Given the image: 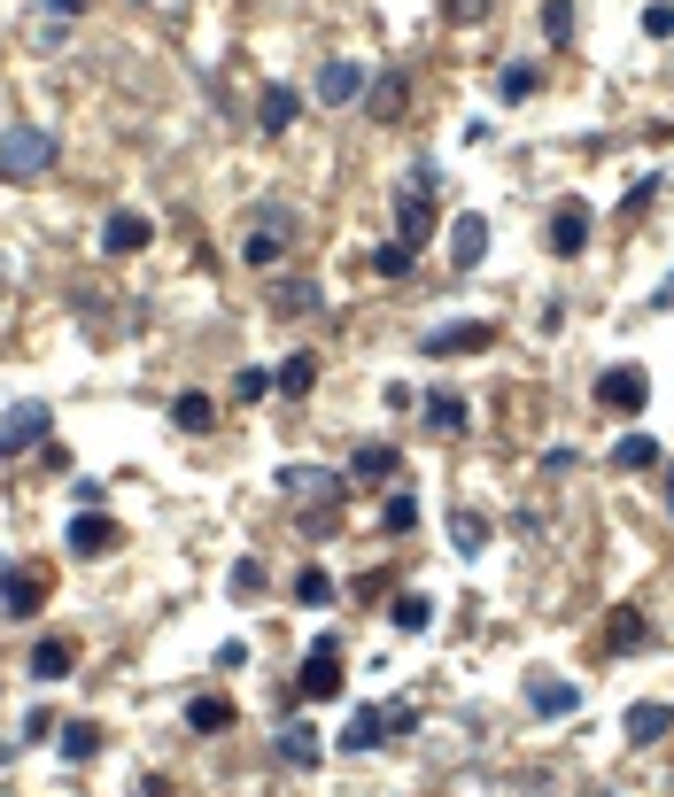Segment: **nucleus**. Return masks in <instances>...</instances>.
Wrapping results in <instances>:
<instances>
[{
  "label": "nucleus",
  "instance_id": "1",
  "mask_svg": "<svg viewBox=\"0 0 674 797\" xmlns=\"http://www.w3.org/2000/svg\"><path fill=\"white\" fill-rule=\"evenodd\" d=\"M47 170H55V132H47V125H8V132H0V178L31 186V178H47Z\"/></svg>",
  "mask_w": 674,
  "mask_h": 797
},
{
  "label": "nucleus",
  "instance_id": "2",
  "mask_svg": "<svg viewBox=\"0 0 674 797\" xmlns=\"http://www.w3.org/2000/svg\"><path fill=\"white\" fill-rule=\"evenodd\" d=\"M295 697H303V705H334L341 697V642L334 636H319L311 658L295 666Z\"/></svg>",
  "mask_w": 674,
  "mask_h": 797
},
{
  "label": "nucleus",
  "instance_id": "3",
  "mask_svg": "<svg viewBox=\"0 0 674 797\" xmlns=\"http://www.w3.org/2000/svg\"><path fill=\"white\" fill-rule=\"evenodd\" d=\"M652 403V372L644 364H613L605 380H597V411H613V419H636Z\"/></svg>",
  "mask_w": 674,
  "mask_h": 797
},
{
  "label": "nucleus",
  "instance_id": "4",
  "mask_svg": "<svg viewBox=\"0 0 674 797\" xmlns=\"http://www.w3.org/2000/svg\"><path fill=\"white\" fill-rule=\"evenodd\" d=\"M489 341H497V325H489V318H450V325H434L419 348H427V356H481Z\"/></svg>",
  "mask_w": 674,
  "mask_h": 797
},
{
  "label": "nucleus",
  "instance_id": "5",
  "mask_svg": "<svg viewBox=\"0 0 674 797\" xmlns=\"http://www.w3.org/2000/svg\"><path fill=\"white\" fill-rule=\"evenodd\" d=\"M280 488H287V495H311V503H319V534H334V503H341V480L334 473H319V465H287Z\"/></svg>",
  "mask_w": 674,
  "mask_h": 797
},
{
  "label": "nucleus",
  "instance_id": "6",
  "mask_svg": "<svg viewBox=\"0 0 674 797\" xmlns=\"http://www.w3.org/2000/svg\"><path fill=\"white\" fill-rule=\"evenodd\" d=\"M287 240H295V217H287V209H256V233L241 240V256H248V264H280Z\"/></svg>",
  "mask_w": 674,
  "mask_h": 797
},
{
  "label": "nucleus",
  "instance_id": "7",
  "mask_svg": "<svg viewBox=\"0 0 674 797\" xmlns=\"http://www.w3.org/2000/svg\"><path fill=\"white\" fill-rule=\"evenodd\" d=\"M62 542H70V558H109V550H117V519L86 503V511L70 519V534H62Z\"/></svg>",
  "mask_w": 674,
  "mask_h": 797
},
{
  "label": "nucleus",
  "instance_id": "8",
  "mask_svg": "<svg viewBox=\"0 0 674 797\" xmlns=\"http://www.w3.org/2000/svg\"><path fill=\"white\" fill-rule=\"evenodd\" d=\"M39 604H47V573H39V565H8V581H0V612L31 620Z\"/></svg>",
  "mask_w": 674,
  "mask_h": 797
},
{
  "label": "nucleus",
  "instance_id": "9",
  "mask_svg": "<svg viewBox=\"0 0 674 797\" xmlns=\"http://www.w3.org/2000/svg\"><path fill=\"white\" fill-rule=\"evenodd\" d=\"M589 248V201H558L550 209V256H582Z\"/></svg>",
  "mask_w": 674,
  "mask_h": 797
},
{
  "label": "nucleus",
  "instance_id": "10",
  "mask_svg": "<svg viewBox=\"0 0 674 797\" xmlns=\"http://www.w3.org/2000/svg\"><path fill=\"white\" fill-rule=\"evenodd\" d=\"M148 240H156V225H148L140 209H117V217L101 225V248H109V256H140Z\"/></svg>",
  "mask_w": 674,
  "mask_h": 797
},
{
  "label": "nucleus",
  "instance_id": "11",
  "mask_svg": "<svg viewBox=\"0 0 674 797\" xmlns=\"http://www.w3.org/2000/svg\"><path fill=\"white\" fill-rule=\"evenodd\" d=\"M527 705H535L543 720H566V712L582 705V689H574V681H558V673H527Z\"/></svg>",
  "mask_w": 674,
  "mask_h": 797
},
{
  "label": "nucleus",
  "instance_id": "12",
  "mask_svg": "<svg viewBox=\"0 0 674 797\" xmlns=\"http://www.w3.org/2000/svg\"><path fill=\"white\" fill-rule=\"evenodd\" d=\"M356 94H364V62H349V55H334V62L319 70V101H326V109H349Z\"/></svg>",
  "mask_w": 674,
  "mask_h": 797
},
{
  "label": "nucleus",
  "instance_id": "13",
  "mask_svg": "<svg viewBox=\"0 0 674 797\" xmlns=\"http://www.w3.org/2000/svg\"><path fill=\"white\" fill-rule=\"evenodd\" d=\"M667 728H674V712L660 705V697H644V705H628V744H636V751H652V744H667Z\"/></svg>",
  "mask_w": 674,
  "mask_h": 797
},
{
  "label": "nucleus",
  "instance_id": "14",
  "mask_svg": "<svg viewBox=\"0 0 674 797\" xmlns=\"http://www.w3.org/2000/svg\"><path fill=\"white\" fill-rule=\"evenodd\" d=\"M644 636H652V628H644V612H636V604H621V612L605 620V650H613V658H636Z\"/></svg>",
  "mask_w": 674,
  "mask_h": 797
},
{
  "label": "nucleus",
  "instance_id": "15",
  "mask_svg": "<svg viewBox=\"0 0 674 797\" xmlns=\"http://www.w3.org/2000/svg\"><path fill=\"white\" fill-rule=\"evenodd\" d=\"M481 248H489V217H458V225H450V264H458V272H473V264H481Z\"/></svg>",
  "mask_w": 674,
  "mask_h": 797
},
{
  "label": "nucleus",
  "instance_id": "16",
  "mask_svg": "<svg viewBox=\"0 0 674 797\" xmlns=\"http://www.w3.org/2000/svg\"><path fill=\"white\" fill-rule=\"evenodd\" d=\"M170 426H178V434H209V426H217V403H209L202 387H178V403H170Z\"/></svg>",
  "mask_w": 674,
  "mask_h": 797
},
{
  "label": "nucleus",
  "instance_id": "17",
  "mask_svg": "<svg viewBox=\"0 0 674 797\" xmlns=\"http://www.w3.org/2000/svg\"><path fill=\"white\" fill-rule=\"evenodd\" d=\"M31 673H39V681H62V673H78V642H70V636H47L39 650H31Z\"/></svg>",
  "mask_w": 674,
  "mask_h": 797
},
{
  "label": "nucleus",
  "instance_id": "18",
  "mask_svg": "<svg viewBox=\"0 0 674 797\" xmlns=\"http://www.w3.org/2000/svg\"><path fill=\"white\" fill-rule=\"evenodd\" d=\"M319 751H326V744H319L311 720H287V728H280V759H287V767H319Z\"/></svg>",
  "mask_w": 674,
  "mask_h": 797
},
{
  "label": "nucleus",
  "instance_id": "19",
  "mask_svg": "<svg viewBox=\"0 0 674 797\" xmlns=\"http://www.w3.org/2000/svg\"><path fill=\"white\" fill-rule=\"evenodd\" d=\"M419 194H427V186H403V201H395V240H403V248H411V240L434 225V209H427Z\"/></svg>",
  "mask_w": 674,
  "mask_h": 797
},
{
  "label": "nucleus",
  "instance_id": "20",
  "mask_svg": "<svg viewBox=\"0 0 674 797\" xmlns=\"http://www.w3.org/2000/svg\"><path fill=\"white\" fill-rule=\"evenodd\" d=\"M605 465H613V473H652V465H660V442H652V434H628V442H613Z\"/></svg>",
  "mask_w": 674,
  "mask_h": 797
},
{
  "label": "nucleus",
  "instance_id": "21",
  "mask_svg": "<svg viewBox=\"0 0 674 797\" xmlns=\"http://www.w3.org/2000/svg\"><path fill=\"white\" fill-rule=\"evenodd\" d=\"M380 736H388V705H364V712L341 728V751H372Z\"/></svg>",
  "mask_w": 674,
  "mask_h": 797
},
{
  "label": "nucleus",
  "instance_id": "22",
  "mask_svg": "<svg viewBox=\"0 0 674 797\" xmlns=\"http://www.w3.org/2000/svg\"><path fill=\"white\" fill-rule=\"evenodd\" d=\"M55 751H62L70 767H86V759L101 751V728H94V720H62V736H55Z\"/></svg>",
  "mask_w": 674,
  "mask_h": 797
},
{
  "label": "nucleus",
  "instance_id": "23",
  "mask_svg": "<svg viewBox=\"0 0 674 797\" xmlns=\"http://www.w3.org/2000/svg\"><path fill=\"white\" fill-rule=\"evenodd\" d=\"M287 597H295V604H311V612H326V604H334V573H326V565H303Z\"/></svg>",
  "mask_w": 674,
  "mask_h": 797
},
{
  "label": "nucleus",
  "instance_id": "24",
  "mask_svg": "<svg viewBox=\"0 0 674 797\" xmlns=\"http://www.w3.org/2000/svg\"><path fill=\"white\" fill-rule=\"evenodd\" d=\"M186 728H194V736H225V728H233V705H225V697H194V705H186Z\"/></svg>",
  "mask_w": 674,
  "mask_h": 797
},
{
  "label": "nucleus",
  "instance_id": "25",
  "mask_svg": "<svg viewBox=\"0 0 674 797\" xmlns=\"http://www.w3.org/2000/svg\"><path fill=\"white\" fill-rule=\"evenodd\" d=\"M535 86H543V70H535V62H505L497 101H511V109H519V101H535Z\"/></svg>",
  "mask_w": 674,
  "mask_h": 797
},
{
  "label": "nucleus",
  "instance_id": "26",
  "mask_svg": "<svg viewBox=\"0 0 674 797\" xmlns=\"http://www.w3.org/2000/svg\"><path fill=\"white\" fill-rule=\"evenodd\" d=\"M349 480H395V450H388V442H364V450L349 457Z\"/></svg>",
  "mask_w": 674,
  "mask_h": 797
},
{
  "label": "nucleus",
  "instance_id": "27",
  "mask_svg": "<svg viewBox=\"0 0 674 797\" xmlns=\"http://www.w3.org/2000/svg\"><path fill=\"white\" fill-rule=\"evenodd\" d=\"M295 109H303V94H295V86H272L256 117H264V132H287V125H295Z\"/></svg>",
  "mask_w": 674,
  "mask_h": 797
},
{
  "label": "nucleus",
  "instance_id": "28",
  "mask_svg": "<svg viewBox=\"0 0 674 797\" xmlns=\"http://www.w3.org/2000/svg\"><path fill=\"white\" fill-rule=\"evenodd\" d=\"M272 380H280L287 395H311V387H319V356H311V348H295V356H287V364H280Z\"/></svg>",
  "mask_w": 674,
  "mask_h": 797
},
{
  "label": "nucleus",
  "instance_id": "29",
  "mask_svg": "<svg viewBox=\"0 0 674 797\" xmlns=\"http://www.w3.org/2000/svg\"><path fill=\"white\" fill-rule=\"evenodd\" d=\"M427 426H434V434H466V395H450V387L427 395Z\"/></svg>",
  "mask_w": 674,
  "mask_h": 797
},
{
  "label": "nucleus",
  "instance_id": "30",
  "mask_svg": "<svg viewBox=\"0 0 674 797\" xmlns=\"http://www.w3.org/2000/svg\"><path fill=\"white\" fill-rule=\"evenodd\" d=\"M0 434H8V442H47V403H16Z\"/></svg>",
  "mask_w": 674,
  "mask_h": 797
},
{
  "label": "nucleus",
  "instance_id": "31",
  "mask_svg": "<svg viewBox=\"0 0 674 797\" xmlns=\"http://www.w3.org/2000/svg\"><path fill=\"white\" fill-rule=\"evenodd\" d=\"M411 527H419V503H411V488H395L380 503V534H411Z\"/></svg>",
  "mask_w": 674,
  "mask_h": 797
},
{
  "label": "nucleus",
  "instance_id": "32",
  "mask_svg": "<svg viewBox=\"0 0 674 797\" xmlns=\"http://www.w3.org/2000/svg\"><path fill=\"white\" fill-rule=\"evenodd\" d=\"M388 620H395L403 636H419V628H434V597H395V604H388Z\"/></svg>",
  "mask_w": 674,
  "mask_h": 797
},
{
  "label": "nucleus",
  "instance_id": "33",
  "mask_svg": "<svg viewBox=\"0 0 674 797\" xmlns=\"http://www.w3.org/2000/svg\"><path fill=\"white\" fill-rule=\"evenodd\" d=\"M411 264H419V256H411L403 240H380V248H372V272H380V279H411Z\"/></svg>",
  "mask_w": 674,
  "mask_h": 797
},
{
  "label": "nucleus",
  "instance_id": "34",
  "mask_svg": "<svg viewBox=\"0 0 674 797\" xmlns=\"http://www.w3.org/2000/svg\"><path fill=\"white\" fill-rule=\"evenodd\" d=\"M225 589H233V597H241V604H248V597H264V558H241V565H233V581H225Z\"/></svg>",
  "mask_w": 674,
  "mask_h": 797
},
{
  "label": "nucleus",
  "instance_id": "35",
  "mask_svg": "<svg viewBox=\"0 0 674 797\" xmlns=\"http://www.w3.org/2000/svg\"><path fill=\"white\" fill-rule=\"evenodd\" d=\"M272 387H280V380H272V372H256V364H248V372H241V380H233V403H264V395H272Z\"/></svg>",
  "mask_w": 674,
  "mask_h": 797
},
{
  "label": "nucleus",
  "instance_id": "36",
  "mask_svg": "<svg viewBox=\"0 0 674 797\" xmlns=\"http://www.w3.org/2000/svg\"><path fill=\"white\" fill-rule=\"evenodd\" d=\"M543 31L550 39H574V0H543Z\"/></svg>",
  "mask_w": 674,
  "mask_h": 797
},
{
  "label": "nucleus",
  "instance_id": "37",
  "mask_svg": "<svg viewBox=\"0 0 674 797\" xmlns=\"http://www.w3.org/2000/svg\"><path fill=\"white\" fill-rule=\"evenodd\" d=\"M372 117H403V78H380V94H372Z\"/></svg>",
  "mask_w": 674,
  "mask_h": 797
},
{
  "label": "nucleus",
  "instance_id": "38",
  "mask_svg": "<svg viewBox=\"0 0 674 797\" xmlns=\"http://www.w3.org/2000/svg\"><path fill=\"white\" fill-rule=\"evenodd\" d=\"M450 542L473 558V550H481V519H473V511H458V519H450Z\"/></svg>",
  "mask_w": 674,
  "mask_h": 797
},
{
  "label": "nucleus",
  "instance_id": "39",
  "mask_svg": "<svg viewBox=\"0 0 674 797\" xmlns=\"http://www.w3.org/2000/svg\"><path fill=\"white\" fill-rule=\"evenodd\" d=\"M644 31H652V39H674V8H667V0L644 8Z\"/></svg>",
  "mask_w": 674,
  "mask_h": 797
},
{
  "label": "nucleus",
  "instance_id": "40",
  "mask_svg": "<svg viewBox=\"0 0 674 797\" xmlns=\"http://www.w3.org/2000/svg\"><path fill=\"white\" fill-rule=\"evenodd\" d=\"M442 8H450L458 23H481V16H489V0H442Z\"/></svg>",
  "mask_w": 674,
  "mask_h": 797
},
{
  "label": "nucleus",
  "instance_id": "41",
  "mask_svg": "<svg viewBox=\"0 0 674 797\" xmlns=\"http://www.w3.org/2000/svg\"><path fill=\"white\" fill-rule=\"evenodd\" d=\"M78 8H86V0H47V16H78Z\"/></svg>",
  "mask_w": 674,
  "mask_h": 797
},
{
  "label": "nucleus",
  "instance_id": "42",
  "mask_svg": "<svg viewBox=\"0 0 674 797\" xmlns=\"http://www.w3.org/2000/svg\"><path fill=\"white\" fill-rule=\"evenodd\" d=\"M652 303H660V311H674V279H667V287H660V295H652Z\"/></svg>",
  "mask_w": 674,
  "mask_h": 797
},
{
  "label": "nucleus",
  "instance_id": "43",
  "mask_svg": "<svg viewBox=\"0 0 674 797\" xmlns=\"http://www.w3.org/2000/svg\"><path fill=\"white\" fill-rule=\"evenodd\" d=\"M8 450H16V442H8V434H0V465H8Z\"/></svg>",
  "mask_w": 674,
  "mask_h": 797
},
{
  "label": "nucleus",
  "instance_id": "44",
  "mask_svg": "<svg viewBox=\"0 0 674 797\" xmlns=\"http://www.w3.org/2000/svg\"><path fill=\"white\" fill-rule=\"evenodd\" d=\"M667 511H674V473H667Z\"/></svg>",
  "mask_w": 674,
  "mask_h": 797
},
{
  "label": "nucleus",
  "instance_id": "45",
  "mask_svg": "<svg viewBox=\"0 0 674 797\" xmlns=\"http://www.w3.org/2000/svg\"><path fill=\"white\" fill-rule=\"evenodd\" d=\"M0 581H8V565H0Z\"/></svg>",
  "mask_w": 674,
  "mask_h": 797
}]
</instances>
